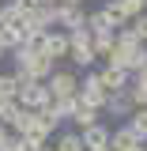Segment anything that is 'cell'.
Masks as SVG:
<instances>
[{
  "mask_svg": "<svg viewBox=\"0 0 147 151\" xmlns=\"http://www.w3.org/2000/svg\"><path fill=\"white\" fill-rule=\"evenodd\" d=\"M19 12H30V8H38V4H45V0H11Z\"/></svg>",
  "mask_w": 147,
  "mask_h": 151,
  "instance_id": "obj_23",
  "label": "cell"
},
{
  "mask_svg": "<svg viewBox=\"0 0 147 151\" xmlns=\"http://www.w3.org/2000/svg\"><path fill=\"white\" fill-rule=\"evenodd\" d=\"M53 147L57 151H83V136H79V129H57L53 132Z\"/></svg>",
  "mask_w": 147,
  "mask_h": 151,
  "instance_id": "obj_8",
  "label": "cell"
},
{
  "mask_svg": "<svg viewBox=\"0 0 147 151\" xmlns=\"http://www.w3.org/2000/svg\"><path fill=\"white\" fill-rule=\"evenodd\" d=\"M11 23H23V12H19L11 0H4L0 4V27H11Z\"/></svg>",
  "mask_w": 147,
  "mask_h": 151,
  "instance_id": "obj_17",
  "label": "cell"
},
{
  "mask_svg": "<svg viewBox=\"0 0 147 151\" xmlns=\"http://www.w3.org/2000/svg\"><path fill=\"white\" fill-rule=\"evenodd\" d=\"M94 121H102V110H94V106H87V102H79L72 113V125L75 129H87V125H94Z\"/></svg>",
  "mask_w": 147,
  "mask_h": 151,
  "instance_id": "obj_13",
  "label": "cell"
},
{
  "mask_svg": "<svg viewBox=\"0 0 147 151\" xmlns=\"http://www.w3.org/2000/svg\"><path fill=\"white\" fill-rule=\"evenodd\" d=\"M83 151H110V144H91V147H83Z\"/></svg>",
  "mask_w": 147,
  "mask_h": 151,
  "instance_id": "obj_24",
  "label": "cell"
},
{
  "mask_svg": "<svg viewBox=\"0 0 147 151\" xmlns=\"http://www.w3.org/2000/svg\"><path fill=\"white\" fill-rule=\"evenodd\" d=\"M136 110V102L128 98V91H110V98H106V106H102V113H110V117H121V121H128V113Z\"/></svg>",
  "mask_w": 147,
  "mask_h": 151,
  "instance_id": "obj_5",
  "label": "cell"
},
{
  "mask_svg": "<svg viewBox=\"0 0 147 151\" xmlns=\"http://www.w3.org/2000/svg\"><path fill=\"white\" fill-rule=\"evenodd\" d=\"M94 72H98V79H102L106 91H125L128 79H132V76L125 72V68H117V64H102V68H94Z\"/></svg>",
  "mask_w": 147,
  "mask_h": 151,
  "instance_id": "obj_6",
  "label": "cell"
},
{
  "mask_svg": "<svg viewBox=\"0 0 147 151\" xmlns=\"http://www.w3.org/2000/svg\"><path fill=\"white\" fill-rule=\"evenodd\" d=\"M128 125H132V129H136V132L147 140V106H136V110L128 113Z\"/></svg>",
  "mask_w": 147,
  "mask_h": 151,
  "instance_id": "obj_18",
  "label": "cell"
},
{
  "mask_svg": "<svg viewBox=\"0 0 147 151\" xmlns=\"http://www.w3.org/2000/svg\"><path fill=\"white\" fill-rule=\"evenodd\" d=\"M117 4H121V12L128 19H136L140 12H147V0H117Z\"/></svg>",
  "mask_w": 147,
  "mask_h": 151,
  "instance_id": "obj_20",
  "label": "cell"
},
{
  "mask_svg": "<svg viewBox=\"0 0 147 151\" xmlns=\"http://www.w3.org/2000/svg\"><path fill=\"white\" fill-rule=\"evenodd\" d=\"M42 53L49 57V60H68V30H57V27H49L45 34H42Z\"/></svg>",
  "mask_w": 147,
  "mask_h": 151,
  "instance_id": "obj_3",
  "label": "cell"
},
{
  "mask_svg": "<svg viewBox=\"0 0 147 151\" xmlns=\"http://www.w3.org/2000/svg\"><path fill=\"white\" fill-rule=\"evenodd\" d=\"M98 12H102V19H106V27H110V30H117V27H125V23H128V15L121 12V4H117V0H106Z\"/></svg>",
  "mask_w": 147,
  "mask_h": 151,
  "instance_id": "obj_10",
  "label": "cell"
},
{
  "mask_svg": "<svg viewBox=\"0 0 147 151\" xmlns=\"http://www.w3.org/2000/svg\"><path fill=\"white\" fill-rule=\"evenodd\" d=\"M45 151H57V147H45Z\"/></svg>",
  "mask_w": 147,
  "mask_h": 151,
  "instance_id": "obj_25",
  "label": "cell"
},
{
  "mask_svg": "<svg viewBox=\"0 0 147 151\" xmlns=\"http://www.w3.org/2000/svg\"><path fill=\"white\" fill-rule=\"evenodd\" d=\"M15 147H19V132H11V129H8V136L0 140V151H15Z\"/></svg>",
  "mask_w": 147,
  "mask_h": 151,
  "instance_id": "obj_22",
  "label": "cell"
},
{
  "mask_svg": "<svg viewBox=\"0 0 147 151\" xmlns=\"http://www.w3.org/2000/svg\"><path fill=\"white\" fill-rule=\"evenodd\" d=\"M110 151H143V136L125 121L121 129H110Z\"/></svg>",
  "mask_w": 147,
  "mask_h": 151,
  "instance_id": "obj_4",
  "label": "cell"
},
{
  "mask_svg": "<svg viewBox=\"0 0 147 151\" xmlns=\"http://www.w3.org/2000/svg\"><path fill=\"white\" fill-rule=\"evenodd\" d=\"M125 91H128V98L136 102V106H147V79H136V76H132Z\"/></svg>",
  "mask_w": 147,
  "mask_h": 151,
  "instance_id": "obj_15",
  "label": "cell"
},
{
  "mask_svg": "<svg viewBox=\"0 0 147 151\" xmlns=\"http://www.w3.org/2000/svg\"><path fill=\"white\" fill-rule=\"evenodd\" d=\"M128 27H132V30H136V34H140V42H143V45H147V12H140V15H136V19H128Z\"/></svg>",
  "mask_w": 147,
  "mask_h": 151,
  "instance_id": "obj_21",
  "label": "cell"
},
{
  "mask_svg": "<svg viewBox=\"0 0 147 151\" xmlns=\"http://www.w3.org/2000/svg\"><path fill=\"white\" fill-rule=\"evenodd\" d=\"M68 60H72V68H79V72H87V68H94V49L91 45H68Z\"/></svg>",
  "mask_w": 147,
  "mask_h": 151,
  "instance_id": "obj_9",
  "label": "cell"
},
{
  "mask_svg": "<svg viewBox=\"0 0 147 151\" xmlns=\"http://www.w3.org/2000/svg\"><path fill=\"white\" fill-rule=\"evenodd\" d=\"M125 68H128V76L140 72V68H147V45H136V49H132L128 60H125Z\"/></svg>",
  "mask_w": 147,
  "mask_h": 151,
  "instance_id": "obj_16",
  "label": "cell"
},
{
  "mask_svg": "<svg viewBox=\"0 0 147 151\" xmlns=\"http://www.w3.org/2000/svg\"><path fill=\"white\" fill-rule=\"evenodd\" d=\"M8 53H11V60H15V72H23L27 79H45V76L57 68V60H49L42 49H30L27 42L15 45V49H8Z\"/></svg>",
  "mask_w": 147,
  "mask_h": 151,
  "instance_id": "obj_1",
  "label": "cell"
},
{
  "mask_svg": "<svg viewBox=\"0 0 147 151\" xmlns=\"http://www.w3.org/2000/svg\"><path fill=\"white\" fill-rule=\"evenodd\" d=\"M45 87H49L53 98L75 94V91H79V72H75V68H53V72L45 76Z\"/></svg>",
  "mask_w": 147,
  "mask_h": 151,
  "instance_id": "obj_2",
  "label": "cell"
},
{
  "mask_svg": "<svg viewBox=\"0 0 147 151\" xmlns=\"http://www.w3.org/2000/svg\"><path fill=\"white\" fill-rule=\"evenodd\" d=\"M49 106H53V113L60 117V125H64V121H72V113H75V106H79V98H75V94H64V98H53Z\"/></svg>",
  "mask_w": 147,
  "mask_h": 151,
  "instance_id": "obj_14",
  "label": "cell"
},
{
  "mask_svg": "<svg viewBox=\"0 0 147 151\" xmlns=\"http://www.w3.org/2000/svg\"><path fill=\"white\" fill-rule=\"evenodd\" d=\"M15 110H19V102L11 98V94H4V91H0V121L8 125V121H11V113H15Z\"/></svg>",
  "mask_w": 147,
  "mask_h": 151,
  "instance_id": "obj_19",
  "label": "cell"
},
{
  "mask_svg": "<svg viewBox=\"0 0 147 151\" xmlns=\"http://www.w3.org/2000/svg\"><path fill=\"white\" fill-rule=\"evenodd\" d=\"M79 136H83V147H91V144H110V129H106L102 121H94V125H87V129H79Z\"/></svg>",
  "mask_w": 147,
  "mask_h": 151,
  "instance_id": "obj_12",
  "label": "cell"
},
{
  "mask_svg": "<svg viewBox=\"0 0 147 151\" xmlns=\"http://www.w3.org/2000/svg\"><path fill=\"white\" fill-rule=\"evenodd\" d=\"M143 151H147V140H143Z\"/></svg>",
  "mask_w": 147,
  "mask_h": 151,
  "instance_id": "obj_26",
  "label": "cell"
},
{
  "mask_svg": "<svg viewBox=\"0 0 147 151\" xmlns=\"http://www.w3.org/2000/svg\"><path fill=\"white\" fill-rule=\"evenodd\" d=\"M34 129L42 132V136H49V140H53V132L60 129V117L53 113V106H42V110H34Z\"/></svg>",
  "mask_w": 147,
  "mask_h": 151,
  "instance_id": "obj_7",
  "label": "cell"
},
{
  "mask_svg": "<svg viewBox=\"0 0 147 151\" xmlns=\"http://www.w3.org/2000/svg\"><path fill=\"white\" fill-rule=\"evenodd\" d=\"M45 147H49V136H42L38 129L19 132V147H15V151H45Z\"/></svg>",
  "mask_w": 147,
  "mask_h": 151,
  "instance_id": "obj_11",
  "label": "cell"
}]
</instances>
